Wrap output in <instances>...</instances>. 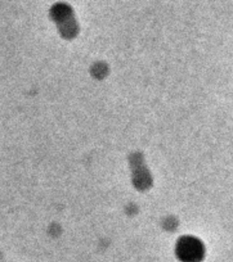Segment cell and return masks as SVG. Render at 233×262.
Returning <instances> with one entry per match:
<instances>
[{
  "label": "cell",
  "mask_w": 233,
  "mask_h": 262,
  "mask_svg": "<svg viewBox=\"0 0 233 262\" xmlns=\"http://www.w3.org/2000/svg\"><path fill=\"white\" fill-rule=\"evenodd\" d=\"M177 256L182 262H200L204 258V244L195 236H183L177 243Z\"/></svg>",
  "instance_id": "cell-1"
}]
</instances>
